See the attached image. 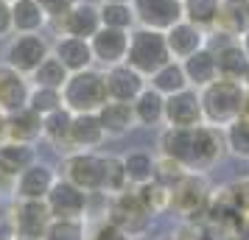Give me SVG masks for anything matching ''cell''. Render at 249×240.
<instances>
[{"instance_id":"cell-1","label":"cell","mask_w":249,"mask_h":240,"mask_svg":"<svg viewBox=\"0 0 249 240\" xmlns=\"http://www.w3.org/2000/svg\"><path fill=\"white\" fill-rule=\"evenodd\" d=\"M244 92H247V87L241 81H230V79H215L213 84L202 87L199 98H202L204 123L227 128L232 120H238L241 106H244Z\"/></svg>"},{"instance_id":"cell-2","label":"cell","mask_w":249,"mask_h":240,"mask_svg":"<svg viewBox=\"0 0 249 240\" xmlns=\"http://www.w3.org/2000/svg\"><path fill=\"white\" fill-rule=\"evenodd\" d=\"M171 62V50L168 42H165V34L162 31H154V28H143V25H135L132 34H129V53H126V64L135 67L140 76H151L157 73L162 64Z\"/></svg>"},{"instance_id":"cell-3","label":"cell","mask_w":249,"mask_h":240,"mask_svg":"<svg viewBox=\"0 0 249 240\" xmlns=\"http://www.w3.org/2000/svg\"><path fill=\"white\" fill-rule=\"evenodd\" d=\"M62 98L73 114H84V112H98L104 103L109 101L107 92V79L104 70H81V73H70L68 84L62 87Z\"/></svg>"},{"instance_id":"cell-4","label":"cell","mask_w":249,"mask_h":240,"mask_svg":"<svg viewBox=\"0 0 249 240\" xmlns=\"http://www.w3.org/2000/svg\"><path fill=\"white\" fill-rule=\"evenodd\" d=\"M107 218L112 221L115 226L124 229L132 240L143 238L148 229H151V221H154V215L140 201V195H137L135 187H129L124 193L107 195Z\"/></svg>"},{"instance_id":"cell-5","label":"cell","mask_w":249,"mask_h":240,"mask_svg":"<svg viewBox=\"0 0 249 240\" xmlns=\"http://www.w3.org/2000/svg\"><path fill=\"white\" fill-rule=\"evenodd\" d=\"M210 184L204 179V173L188 171L179 182L171 187V212H177L182 221H196L204 224L207 212V198H210Z\"/></svg>"},{"instance_id":"cell-6","label":"cell","mask_w":249,"mask_h":240,"mask_svg":"<svg viewBox=\"0 0 249 240\" xmlns=\"http://www.w3.org/2000/svg\"><path fill=\"white\" fill-rule=\"evenodd\" d=\"M53 53V45L48 42L42 34H14L9 42H6V50H3V64L14 67L23 76H34L39 64L45 62L48 56Z\"/></svg>"},{"instance_id":"cell-7","label":"cell","mask_w":249,"mask_h":240,"mask_svg":"<svg viewBox=\"0 0 249 240\" xmlns=\"http://www.w3.org/2000/svg\"><path fill=\"white\" fill-rule=\"evenodd\" d=\"M59 176L73 182L76 187H81L90 195L104 193V162H101V154H95V151L65 154V160L59 165Z\"/></svg>"},{"instance_id":"cell-8","label":"cell","mask_w":249,"mask_h":240,"mask_svg":"<svg viewBox=\"0 0 249 240\" xmlns=\"http://www.w3.org/2000/svg\"><path fill=\"white\" fill-rule=\"evenodd\" d=\"M51 209L48 201H36V198H14L12 212H9V229L12 235H23V238H42L51 226Z\"/></svg>"},{"instance_id":"cell-9","label":"cell","mask_w":249,"mask_h":240,"mask_svg":"<svg viewBox=\"0 0 249 240\" xmlns=\"http://www.w3.org/2000/svg\"><path fill=\"white\" fill-rule=\"evenodd\" d=\"M227 154V137L224 128L218 126H202L193 128V157H191V171L196 173H207L213 171L218 162L224 160Z\"/></svg>"},{"instance_id":"cell-10","label":"cell","mask_w":249,"mask_h":240,"mask_svg":"<svg viewBox=\"0 0 249 240\" xmlns=\"http://www.w3.org/2000/svg\"><path fill=\"white\" fill-rule=\"evenodd\" d=\"M56 28V36H79V39H92L101 31V6L90 0H79L68 14L51 20Z\"/></svg>"},{"instance_id":"cell-11","label":"cell","mask_w":249,"mask_h":240,"mask_svg":"<svg viewBox=\"0 0 249 240\" xmlns=\"http://www.w3.org/2000/svg\"><path fill=\"white\" fill-rule=\"evenodd\" d=\"M137 25L143 28H154V31H168L174 25L185 20L182 12V0H132Z\"/></svg>"},{"instance_id":"cell-12","label":"cell","mask_w":249,"mask_h":240,"mask_svg":"<svg viewBox=\"0 0 249 240\" xmlns=\"http://www.w3.org/2000/svg\"><path fill=\"white\" fill-rule=\"evenodd\" d=\"M204 123L202 98L196 87H188L182 92H174L165 98V126L177 128H196Z\"/></svg>"},{"instance_id":"cell-13","label":"cell","mask_w":249,"mask_h":240,"mask_svg":"<svg viewBox=\"0 0 249 240\" xmlns=\"http://www.w3.org/2000/svg\"><path fill=\"white\" fill-rule=\"evenodd\" d=\"M90 193H84L81 187H76L73 182L62 179L53 184V190L48 193V209L53 218H87V209H90Z\"/></svg>"},{"instance_id":"cell-14","label":"cell","mask_w":249,"mask_h":240,"mask_svg":"<svg viewBox=\"0 0 249 240\" xmlns=\"http://www.w3.org/2000/svg\"><path fill=\"white\" fill-rule=\"evenodd\" d=\"M56 182H59L56 168L36 160L31 168H25L17 176V182H14V198H36V201H45Z\"/></svg>"},{"instance_id":"cell-15","label":"cell","mask_w":249,"mask_h":240,"mask_svg":"<svg viewBox=\"0 0 249 240\" xmlns=\"http://www.w3.org/2000/svg\"><path fill=\"white\" fill-rule=\"evenodd\" d=\"M129 34H132V31H121V28H107V25H101V31L90 39L95 64L101 70H107V67H115V64L126 62V53H129Z\"/></svg>"},{"instance_id":"cell-16","label":"cell","mask_w":249,"mask_h":240,"mask_svg":"<svg viewBox=\"0 0 249 240\" xmlns=\"http://www.w3.org/2000/svg\"><path fill=\"white\" fill-rule=\"evenodd\" d=\"M104 79H107V92H109V101H124L132 103L140 92L148 87V79L140 76L135 67H129L126 62L115 64V67L104 70Z\"/></svg>"},{"instance_id":"cell-17","label":"cell","mask_w":249,"mask_h":240,"mask_svg":"<svg viewBox=\"0 0 249 240\" xmlns=\"http://www.w3.org/2000/svg\"><path fill=\"white\" fill-rule=\"evenodd\" d=\"M31 79L17 73L14 67L3 64L0 62V112L14 114L28 106V98H31Z\"/></svg>"},{"instance_id":"cell-18","label":"cell","mask_w":249,"mask_h":240,"mask_svg":"<svg viewBox=\"0 0 249 240\" xmlns=\"http://www.w3.org/2000/svg\"><path fill=\"white\" fill-rule=\"evenodd\" d=\"M207 31L199 28V25L188 23V20H179V23L165 31V42H168V50H171V59L177 62H185L188 56H193L196 50H202L207 45Z\"/></svg>"},{"instance_id":"cell-19","label":"cell","mask_w":249,"mask_h":240,"mask_svg":"<svg viewBox=\"0 0 249 240\" xmlns=\"http://www.w3.org/2000/svg\"><path fill=\"white\" fill-rule=\"evenodd\" d=\"M210 48H213L215 62H218V76L244 84V76H247V70H249V56H247V50H244V45H241V39H230V36L221 34L218 48L215 45H210Z\"/></svg>"},{"instance_id":"cell-20","label":"cell","mask_w":249,"mask_h":240,"mask_svg":"<svg viewBox=\"0 0 249 240\" xmlns=\"http://www.w3.org/2000/svg\"><path fill=\"white\" fill-rule=\"evenodd\" d=\"M53 56H56L70 73H81V70L95 67V56H92L90 39H79V36H56V42H53Z\"/></svg>"},{"instance_id":"cell-21","label":"cell","mask_w":249,"mask_h":240,"mask_svg":"<svg viewBox=\"0 0 249 240\" xmlns=\"http://www.w3.org/2000/svg\"><path fill=\"white\" fill-rule=\"evenodd\" d=\"M213 31L230 39H241L249 31V0H221Z\"/></svg>"},{"instance_id":"cell-22","label":"cell","mask_w":249,"mask_h":240,"mask_svg":"<svg viewBox=\"0 0 249 240\" xmlns=\"http://www.w3.org/2000/svg\"><path fill=\"white\" fill-rule=\"evenodd\" d=\"M107 140V131L101 126L98 112H84L73 114V126H70V143L73 151H98Z\"/></svg>"},{"instance_id":"cell-23","label":"cell","mask_w":249,"mask_h":240,"mask_svg":"<svg viewBox=\"0 0 249 240\" xmlns=\"http://www.w3.org/2000/svg\"><path fill=\"white\" fill-rule=\"evenodd\" d=\"M45 134V117L39 112H34L31 106H25L20 112L9 114V123H6V140H14V143H28V145H36Z\"/></svg>"},{"instance_id":"cell-24","label":"cell","mask_w":249,"mask_h":240,"mask_svg":"<svg viewBox=\"0 0 249 240\" xmlns=\"http://www.w3.org/2000/svg\"><path fill=\"white\" fill-rule=\"evenodd\" d=\"M98 117H101V126L109 140H121L137 128L135 109H132V103H124V101H107L98 109Z\"/></svg>"},{"instance_id":"cell-25","label":"cell","mask_w":249,"mask_h":240,"mask_svg":"<svg viewBox=\"0 0 249 240\" xmlns=\"http://www.w3.org/2000/svg\"><path fill=\"white\" fill-rule=\"evenodd\" d=\"M132 109H135L137 126L143 128H162L165 126V95L157 92L154 87H146V90L132 101Z\"/></svg>"},{"instance_id":"cell-26","label":"cell","mask_w":249,"mask_h":240,"mask_svg":"<svg viewBox=\"0 0 249 240\" xmlns=\"http://www.w3.org/2000/svg\"><path fill=\"white\" fill-rule=\"evenodd\" d=\"M157 148L162 157L182 162L191 168V157H193V128H177V126H162L157 137Z\"/></svg>"},{"instance_id":"cell-27","label":"cell","mask_w":249,"mask_h":240,"mask_svg":"<svg viewBox=\"0 0 249 240\" xmlns=\"http://www.w3.org/2000/svg\"><path fill=\"white\" fill-rule=\"evenodd\" d=\"M12 25H14V34H42L51 25V17L36 0H14Z\"/></svg>"},{"instance_id":"cell-28","label":"cell","mask_w":249,"mask_h":240,"mask_svg":"<svg viewBox=\"0 0 249 240\" xmlns=\"http://www.w3.org/2000/svg\"><path fill=\"white\" fill-rule=\"evenodd\" d=\"M182 67H185V76L191 81V87H196V90L213 84L215 79H221L218 76V62H215V53L210 45H204L202 50H196L193 56H188L182 62Z\"/></svg>"},{"instance_id":"cell-29","label":"cell","mask_w":249,"mask_h":240,"mask_svg":"<svg viewBox=\"0 0 249 240\" xmlns=\"http://www.w3.org/2000/svg\"><path fill=\"white\" fill-rule=\"evenodd\" d=\"M36 162V148L28 143H14V140H3L0 143V171L17 179L25 168H31Z\"/></svg>"},{"instance_id":"cell-30","label":"cell","mask_w":249,"mask_h":240,"mask_svg":"<svg viewBox=\"0 0 249 240\" xmlns=\"http://www.w3.org/2000/svg\"><path fill=\"white\" fill-rule=\"evenodd\" d=\"M70 126H73V112H70L68 106H62L56 112L45 114V134H42V140H48L59 154H73Z\"/></svg>"},{"instance_id":"cell-31","label":"cell","mask_w":249,"mask_h":240,"mask_svg":"<svg viewBox=\"0 0 249 240\" xmlns=\"http://www.w3.org/2000/svg\"><path fill=\"white\" fill-rule=\"evenodd\" d=\"M148 87H154L157 92H162V95L168 98V95H174V92L188 90V87H191V81H188V76H185L182 62L171 59L168 64H162L157 73H151V76H148Z\"/></svg>"},{"instance_id":"cell-32","label":"cell","mask_w":249,"mask_h":240,"mask_svg":"<svg viewBox=\"0 0 249 240\" xmlns=\"http://www.w3.org/2000/svg\"><path fill=\"white\" fill-rule=\"evenodd\" d=\"M126 165V179L132 187H140V184L154 182V165H157V157L151 151H129L124 157Z\"/></svg>"},{"instance_id":"cell-33","label":"cell","mask_w":249,"mask_h":240,"mask_svg":"<svg viewBox=\"0 0 249 240\" xmlns=\"http://www.w3.org/2000/svg\"><path fill=\"white\" fill-rule=\"evenodd\" d=\"M101 162H104V195L124 193V190L132 187L129 179H126L124 157H118V154H101Z\"/></svg>"},{"instance_id":"cell-34","label":"cell","mask_w":249,"mask_h":240,"mask_svg":"<svg viewBox=\"0 0 249 240\" xmlns=\"http://www.w3.org/2000/svg\"><path fill=\"white\" fill-rule=\"evenodd\" d=\"M218 6H221V0H182L185 20L193 25H199V28H204V31H213Z\"/></svg>"},{"instance_id":"cell-35","label":"cell","mask_w":249,"mask_h":240,"mask_svg":"<svg viewBox=\"0 0 249 240\" xmlns=\"http://www.w3.org/2000/svg\"><path fill=\"white\" fill-rule=\"evenodd\" d=\"M68 79H70V70L51 53V56L39 64V70L31 76V84H34V87H53V90H62V87L68 84Z\"/></svg>"},{"instance_id":"cell-36","label":"cell","mask_w":249,"mask_h":240,"mask_svg":"<svg viewBox=\"0 0 249 240\" xmlns=\"http://www.w3.org/2000/svg\"><path fill=\"white\" fill-rule=\"evenodd\" d=\"M42 240H87V218H53Z\"/></svg>"},{"instance_id":"cell-37","label":"cell","mask_w":249,"mask_h":240,"mask_svg":"<svg viewBox=\"0 0 249 240\" xmlns=\"http://www.w3.org/2000/svg\"><path fill=\"white\" fill-rule=\"evenodd\" d=\"M140 201L146 204V209L151 215H162V212H171V187L160 182H148V184H140L135 187Z\"/></svg>"},{"instance_id":"cell-38","label":"cell","mask_w":249,"mask_h":240,"mask_svg":"<svg viewBox=\"0 0 249 240\" xmlns=\"http://www.w3.org/2000/svg\"><path fill=\"white\" fill-rule=\"evenodd\" d=\"M98 6H101V23L107 25V28L132 31V28L137 25L132 3H98Z\"/></svg>"},{"instance_id":"cell-39","label":"cell","mask_w":249,"mask_h":240,"mask_svg":"<svg viewBox=\"0 0 249 240\" xmlns=\"http://www.w3.org/2000/svg\"><path fill=\"white\" fill-rule=\"evenodd\" d=\"M227 137V154L238 160H249V117H238L224 128Z\"/></svg>"},{"instance_id":"cell-40","label":"cell","mask_w":249,"mask_h":240,"mask_svg":"<svg viewBox=\"0 0 249 240\" xmlns=\"http://www.w3.org/2000/svg\"><path fill=\"white\" fill-rule=\"evenodd\" d=\"M28 106L39 112L42 117L51 112H56L65 106V98H62V90H53V87H31V98H28Z\"/></svg>"},{"instance_id":"cell-41","label":"cell","mask_w":249,"mask_h":240,"mask_svg":"<svg viewBox=\"0 0 249 240\" xmlns=\"http://www.w3.org/2000/svg\"><path fill=\"white\" fill-rule=\"evenodd\" d=\"M191 171L188 165H182V162L171 160V157H162L157 154V165H154V182L165 184V187H174V184L179 182L185 173Z\"/></svg>"},{"instance_id":"cell-42","label":"cell","mask_w":249,"mask_h":240,"mask_svg":"<svg viewBox=\"0 0 249 240\" xmlns=\"http://www.w3.org/2000/svg\"><path fill=\"white\" fill-rule=\"evenodd\" d=\"M87 240H132L121 226H115L109 218H101L92 229H87Z\"/></svg>"},{"instance_id":"cell-43","label":"cell","mask_w":249,"mask_h":240,"mask_svg":"<svg viewBox=\"0 0 249 240\" xmlns=\"http://www.w3.org/2000/svg\"><path fill=\"white\" fill-rule=\"evenodd\" d=\"M42 9H45V14L51 17V20H56V17H62V14H68L79 0H36Z\"/></svg>"},{"instance_id":"cell-44","label":"cell","mask_w":249,"mask_h":240,"mask_svg":"<svg viewBox=\"0 0 249 240\" xmlns=\"http://www.w3.org/2000/svg\"><path fill=\"white\" fill-rule=\"evenodd\" d=\"M160 240H199V224H193V221H182L171 235H165V238H160Z\"/></svg>"},{"instance_id":"cell-45","label":"cell","mask_w":249,"mask_h":240,"mask_svg":"<svg viewBox=\"0 0 249 240\" xmlns=\"http://www.w3.org/2000/svg\"><path fill=\"white\" fill-rule=\"evenodd\" d=\"M14 34V25H12V3L0 0V39Z\"/></svg>"},{"instance_id":"cell-46","label":"cell","mask_w":249,"mask_h":240,"mask_svg":"<svg viewBox=\"0 0 249 240\" xmlns=\"http://www.w3.org/2000/svg\"><path fill=\"white\" fill-rule=\"evenodd\" d=\"M9 212H12V201H6V195H0V226L9 224Z\"/></svg>"},{"instance_id":"cell-47","label":"cell","mask_w":249,"mask_h":240,"mask_svg":"<svg viewBox=\"0 0 249 240\" xmlns=\"http://www.w3.org/2000/svg\"><path fill=\"white\" fill-rule=\"evenodd\" d=\"M6 123H9V114H6V112H0V143L6 140Z\"/></svg>"},{"instance_id":"cell-48","label":"cell","mask_w":249,"mask_h":240,"mask_svg":"<svg viewBox=\"0 0 249 240\" xmlns=\"http://www.w3.org/2000/svg\"><path fill=\"white\" fill-rule=\"evenodd\" d=\"M241 117H249V87L244 92V106H241Z\"/></svg>"},{"instance_id":"cell-49","label":"cell","mask_w":249,"mask_h":240,"mask_svg":"<svg viewBox=\"0 0 249 240\" xmlns=\"http://www.w3.org/2000/svg\"><path fill=\"white\" fill-rule=\"evenodd\" d=\"M14 235H12V229H9V224H3L0 226V240H12Z\"/></svg>"},{"instance_id":"cell-50","label":"cell","mask_w":249,"mask_h":240,"mask_svg":"<svg viewBox=\"0 0 249 240\" xmlns=\"http://www.w3.org/2000/svg\"><path fill=\"white\" fill-rule=\"evenodd\" d=\"M241 45H244V50H247V56H249V31L241 36Z\"/></svg>"},{"instance_id":"cell-51","label":"cell","mask_w":249,"mask_h":240,"mask_svg":"<svg viewBox=\"0 0 249 240\" xmlns=\"http://www.w3.org/2000/svg\"><path fill=\"white\" fill-rule=\"evenodd\" d=\"M12 240H42V238H23V235H14Z\"/></svg>"},{"instance_id":"cell-52","label":"cell","mask_w":249,"mask_h":240,"mask_svg":"<svg viewBox=\"0 0 249 240\" xmlns=\"http://www.w3.org/2000/svg\"><path fill=\"white\" fill-rule=\"evenodd\" d=\"M101 3H132V0H101Z\"/></svg>"},{"instance_id":"cell-53","label":"cell","mask_w":249,"mask_h":240,"mask_svg":"<svg viewBox=\"0 0 249 240\" xmlns=\"http://www.w3.org/2000/svg\"><path fill=\"white\" fill-rule=\"evenodd\" d=\"M244 87H249V70H247V76H244Z\"/></svg>"},{"instance_id":"cell-54","label":"cell","mask_w":249,"mask_h":240,"mask_svg":"<svg viewBox=\"0 0 249 240\" xmlns=\"http://www.w3.org/2000/svg\"><path fill=\"white\" fill-rule=\"evenodd\" d=\"M6 3H14V0H6Z\"/></svg>"},{"instance_id":"cell-55","label":"cell","mask_w":249,"mask_h":240,"mask_svg":"<svg viewBox=\"0 0 249 240\" xmlns=\"http://www.w3.org/2000/svg\"><path fill=\"white\" fill-rule=\"evenodd\" d=\"M232 240H241V238H232Z\"/></svg>"}]
</instances>
